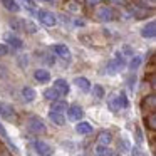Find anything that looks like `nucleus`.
I'll return each instance as SVG.
<instances>
[{"mask_svg": "<svg viewBox=\"0 0 156 156\" xmlns=\"http://www.w3.org/2000/svg\"><path fill=\"white\" fill-rule=\"evenodd\" d=\"M76 131H77L79 134H89V133H92V126L89 124V122H86V121H77Z\"/></svg>", "mask_w": 156, "mask_h": 156, "instance_id": "obj_17", "label": "nucleus"}, {"mask_svg": "<svg viewBox=\"0 0 156 156\" xmlns=\"http://www.w3.org/2000/svg\"><path fill=\"white\" fill-rule=\"evenodd\" d=\"M2 5H4L9 12H14V14L20 12V5L17 4V0H2Z\"/></svg>", "mask_w": 156, "mask_h": 156, "instance_id": "obj_19", "label": "nucleus"}, {"mask_svg": "<svg viewBox=\"0 0 156 156\" xmlns=\"http://www.w3.org/2000/svg\"><path fill=\"white\" fill-rule=\"evenodd\" d=\"M24 4H25V7H29V10H35V2L34 0H24Z\"/></svg>", "mask_w": 156, "mask_h": 156, "instance_id": "obj_30", "label": "nucleus"}, {"mask_svg": "<svg viewBox=\"0 0 156 156\" xmlns=\"http://www.w3.org/2000/svg\"><path fill=\"white\" fill-rule=\"evenodd\" d=\"M74 84L77 86L82 92H89V91H91V82H89V79L82 77V76H81V77H76L74 79Z\"/></svg>", "mask_w": 156, "mask_h": 156, "instance_id": "obj_15", "label": "nucleus"}, {"mask_svg": "<svg viewBox=\"0 0 156 156\" xmlns=\"http://www.w3.org/2000/svg\"><path fill=\"white\" fill-rule=\"evenodd\" d=\"M118 99H119V104H121V109H126L129 106V101L126 98V92H118Z\"/></svg>", "mask_w": 156, "mask_h": 156, "instance_id": "obj_27", "label": "nucleus"}, {"mask_svg": "<svg viewBox=\"0 0 156 156\" xmlns=\"http://www.w3.org/2000/svg\"><path fill=\"white\" fill-rule=\"evenodd\" d=\"M4 39H5V44H7V45H12L14 49H22V47H24V42H22V39H19V35H15L14 32H5V34H4Z\"/></svg>", "mask_w": 156, "mask_h": 156, "instance_id": "obj_8", "label": "nucleus"}, {"mask_svg": "<svg viewBox=\"0 0 156 156\" xmlns=\"http://www.w3.org/2000/svg\"><path fill=\"white\" fill-rule=\"evenodd\" d=\"M52 87L57 89V92L61 96H67L69 91H71V87H69V84H67V81H66V79H55Z\"/></svg>", "mask_w": 156, "mask_h": 156, "instance_id": "obj_12", "label": "nucleus"}, {"mask_svg": "<svg viewBox=\"0 0 156 156\" xmlns=\"http://www.w3.org/2000/svg\"><path fill=\"white\" fill-rule=\"evenodd\" d=\"M124 67H126V61H124V57H122L121 51H119V52L114 54V59L108 62V66H106V72L111 74V76H114V74H118V72H121Z\"/></svg>", "mask_w": 156, "mask_h": 156, "instance_id": "obj_1", "label": "nucleus"}, {"mask_svg": "<svg viewBox=\"0 0 156 156\" xmlns=\"http://www.w3.org/2000/svg\"><path fill=\"white\" fill-rule=\"evenodd\" d=\"M101 2H102V0H86V4H87L89 7H98Z\"/></svg>", "mask_w": 156, "mask_h": 156, "instance_id": "obj_32", "label": "nucleus"}, {"mask_svg": "<svg viewBox=\"0 0 156 156\" xmlns=\"http://www.w3.org/2000/svg\"><path fill=\"white\" fill-rule=\"evenodd\" d=\"M79 156H81V154H79Z\"/></svg>", "mask_w": 156, "mask_h": 156, "instance_id": "obj_35", "label": "nucleus"}, {"mask_svg": "<svg viewBox=\"0 0 156 156\" xmlns=\"http://www.w3.org/2000/svg\"><path fill=\"white\" fill-rule=\"evenodd\" d=\"M0 136H2V138H4V141L7 143V144H9V148H10V149H12V151H14V153H17V154H19V148H17V146L14 144V143H12V139L9 138L7 131H5V128H4V126H2V124H0Z\"/></svg>", "mask_w": 156, "mask_h": 156, "instance_id": "obj_18", "label": "nucleus"}, {"mask_svg": "<svg viewBox=\"0 0 156 156\" xmlns=\"http://www.w3.org/2000/svg\"><path fill=\"white\" fill-rule=\"evenodd\" d=\"M37 19L45 27H54V25H57V17L49 10H37Z\"/></svg>", "mask_w": 156, "mask_h": 156, "instance_id": "obj_5", "label": "nucleus"}, {"mask_svg": "<svg viewBox=\"0 0 156 156\" xmlns=\"http://www.w3.org/2000/svg\"><path fill=\"white\" fill-rule=\"evenodd\" d=\"M108 108L111 109L112 112H118V111H121V104H119V99H118V94L111 96V98L108 99Z\"/></svg>", "mask_w": 156, "mask_h": 156, "instance_id": "obj_20", "label": "nucleus"}, {"mask_svg": "<svg viewBox=\"0 0 156 156\" xmlns=\"http://www.w3.org/2000/svg\"><path fill=\"white\" fill-rule=\"evenodd\" d=\"M49 119L57 126H64L66 124V116L64 112H55V111H49Z\"/></svg>", "mask_w": 156, "mask_h": 156, "instance_id": "obj_14", "label": "nucleus"}, {"mask_svg": "<svg viewBox=\"0 0 156 156\" xmlns=\"http://www.w3.org/2000/svg\"><path fill=\"white\" fill-rule=\"evenodd\" d=\"M112 141V136H111V133H108V131H102L101 134H99V138H98V144H106V146H109V143Z\"/></svg>", "mask_w": 156, "mask_h": 156, "instance_id": "obj_24", "label": "nucleus"}, {"mask_svg": "<svg viewBox=\"0 0 156 156\" xmlns=\"http://www.w3.org/2000/svg\"><path fill=\"white\" fill-rule=\"evenodd\" d=\"M143 64V57L141 55H134V57L129 61V64H128V67H129V71H133L134 72L136 69H139V66Z\"/></svg>", "mask_w": 156, "mask_h": 156, "instance_id": "obj_23", "label": "nucleus"}, {"mask_svg": "<svg viewBox=\"0 0 156 156\" xmlns=\"http://www.w3.org/2000/svg\"><path fill=\"white\" fill-rule=\"evenodd\" d=\"M42 2H47V4H55V0H42Z\"/></svg>", "mask_w": 156, "mask_h": 156, "instance_id": "obj_34", "label": "nucleus"}, {"mask_svg": "<svg viewBox=\"0 0 156 156\" xmlns=\"http://www.w3.org/2000/svg\"><path fill=\"white\" fill-rule=\"evenodd\" d=\"M34 79L41 84H47L51 81V72L47 69H35L34 71Z\"/></svg>", "mask_w": 156, "mask_h": 156, "instance_id": "obj_10", "label": "nucleus"}, {"mask_svg": "<svg viewBox=\"0 0 156 156\" xmlns=\"http://www.w3.org/2000/svg\"><path fill=\"white\" fill-rule=\"evenodd\" d=\"M94 153H96V156H114V151L106 144H98L94 148Z\"/></svg>", "mask_w": 156, "mask_h": 156, "instance_id": "obj_16", "label": "nucleus"}, {"mask_svg": "<svg viewBox=\"0 0 156 156\" xmlns=\"http://www.w3.org/2000/svg\"><path fill=\"white\" fill-rule=\"evenodd\" d=\"M131 154H133V156H146V153H144V151H141V149H139L138 146H134V148L131 149Z\"/></svg>", "mask_w": 156, "mask_h": 156, "instance_id": "obj_29", "label": "nucleus"}, {"mask_svg": "<svg viewBox=\"0 0 156 156\" xmlns=\"http://www.w3.org/2000/svg\"><path fill=\"white\" fill-rule=\"evenodd\" d=\"M35 98H37V92H35L34 87H29V86L22 87V99H24L25 102H32Z\"/></svg>", "mask_w": 156, "mask_h": 156, "instance_id": "obj_13", "label": "nucleus"}, {"mask_svg": "<svg viewBox=\"0 0 156 156\" xmlns=\"http://www.w3.org/2000/svg\"><path fill=\"white\" fill-rule=\"evenodd\" d=\"M44 98L47 99V101H57L59 98H61V94L57 92V89H54V87H49V89H45L44 91Z\"/></svg>", "mask_w": 156, "mask_h": 156, "instance_id": "obj_21", "label": "nucleus"}, {"mask_svg": "<svg viewBox=\"0 0 156 156\" xmlns=\"http://www.w3.org/2000/svg\"><path fill=\"white\" fill-rule=\"evenodd\" d=\"M32 148H34V151L37 153L39 156H52L54 154V148H52L49 143L42 141V139H35V141H32Z\"/></svg>", "mask_w": 156, "mask_h": 156, "instance_id": "obj_3", "label": "nucleus"}, {"mask_svg": "<svg viewBox=\"0 0 156 156\" xmlns=\"http://www.w3.org/2000/svg\"><path fill=\"white\" fill-rule=\"evenodd\" d=\"M27 128L34 134H44V133H47V126L44 124V121L41 118H30L27 122Z\"/></svg>", "mask_w": 156, "mask_h": 156, "instance_id": "obj_6", "label": "nucleus"}, {"mask_svg": "<svg viewBox=\"0 0 156 156\" xmlns=\"http://www.w3.org/2000/svg\"><path fill=\"white\" fill-rule=\"evenodd\" d=\"M51 49H52V54L57 55V57H61L62 61H66V62H71L72 61L71 49H69L66 44H54Z\"/></svg>", "mask_w": 156, "mask_h": 156, "instance_id": "obj_4", "label": "nucleus"}, {"mask_svg": "<svg viewBox=\"0 0 156 156\" xmlns=\"http://www.w3.org/2000/svg\"><path fill=\"white\" fill-rule=\"evenodd\" d=\"M141 35L144 39H154L156 37V24H154V20H149L146 25H143Z\"/></svg>", "mask_w": 156, "mask_h": 156, "instance_id": "obj_9", "label": "nucleus"}, {"mask_svg": "<svg viewBox=\"0 0 156 156\" xmlns=\"http://www.w3.org/2000/svg\"><path fill=\"white\" fill-rule=\"evenodd\" d=\"M7 54H9V45L0 44V55H7Z\"/></svg>", "mask_w": 156, "mask_h": 156, "instance_id": "obj_31", "label": "nucleus"}, {"mask_svg": "<svg viewBox=\"0 0 156 156\" xmlns=\"http://www.w3.org/2000/svg\"><path fill=\"white\" fill-rule=\"evenodd\" d=\"M94 17L96 20L99 22H112L116 19V14H114V9L112 7H108V5H98V9H96L94 12Z\"/></svg>", "mask_w": 156, "mask_h": 156, "instance_id": "obj_2", "label": "nucleus"}, {"mask_svg": "<svg viewBox=\"0 0 156 156\" xmlns=\"http://www.w3.org/2000/svg\"><path fill=\"white\" fill-rule=\"evenodd\" d=\"M66 111H67V118H69V121H74V122L81 121L82 116H84V109H82L79 104H71L67 109H66Z\"/></svg>", "mask_w": 156, "mask_h": 156, "instance_id": "obj_7", "label": "nucleus"}, {"mask_svg": "<svg viewBox=\"0 0 156 156\" xmlns=\"http://www.w3.org/2000/svg\"><path fill=\"white\" fill-rule=\"evenodd\" d=\"M20 24L24 25V27H22V30H24V32H29V34H34V32L37 30V27H35V25L32 24L30 20H24V19H20Z\"/></svg>", "mask_w": 156, "mask_h": 156, "instance_id": "obj_26", "label": "nucleus"}, {"mask_svg": "<svg viewBox=\"0 0 156 156\" xmlns=\"http://www.w3.org/2000/svg\"><path fill=\"white\" fill-rule=\"evenodd\" d=\"M92 94H94L98 99H102L104 98V87L99 86V84H94V87H92Z\"/></svg>", "mask_w": 156, "mask_h": 156, "instance_id": "obj_28", "label": "nucleus"}, {"mask_svg": "<svg viewBox=\"0 0 156 156\" xmlns=\"http://www.w3.org/2000/svg\"><path fill=\"white\" fill-rule=\"evenodd\" d=\"M111 2L116 5H121V7H128V2L126 0H111Z\"/></svg>", "mask_w": 156, "mask_h": 156, "instance_id": "obj_33", "label": "nucleus"}, {"mask_svg": "<svg viewBox=\"0 0 156 156\" xmlns=\"http://www.w3.org/2000/svg\"><path fill=\"white\" fill-rule=\"evenodd\" d=\"M61 19L66 22V24H67V22H69V24H72L74 27H84V25H86V20H82V19H71V17H66V15H62Z\"/></svg>", "mask_w": 156, "mask_h": 156, "instance_id": "obj_25", "label": "nucleus"}, {"mask_svg": "<svg viewBox=\"0 0 156 156\" xmlns=\"http://www.w3.org/2000/svg\"><path fill=\"white\" fill-rule=\"evenodd\" d=\"M0 116L4 119H14L15 118V109L7 102H0Z\"/></svg>", "mask_w": 156, "mask_h": 156, "instance_id": "obj_11", "label": "nucleus"}, {"mask_svg": "<svg viewBox=\"0 0 156 156\" xmlns=\"http://www.w3.org/2000/svg\"><path fill=\"white\" fill-rule=\"evenodd\" d=\"M66 109H67V102L66 101H54L51 106V111H55V112H64Z\"/></svg>", "mask_w": 156, "mask_h": 156, "instance_id": "obj_22", "label": "nucleus"}]
</instances>
